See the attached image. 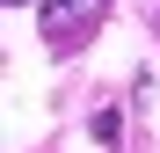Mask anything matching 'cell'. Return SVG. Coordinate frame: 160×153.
Returning a JSON list of instances; mask_svg holds the SVG:
<instances>
[{
  "label": "cell",
  "mask_w": 160,
  "mask_h": 153,
  "mask_svg": "<svg viewBox=\"0 0 160 153\" xmlns=\"http://www.w3.org/2000/svg\"><path fill=\"white\" fill-rule=\"evenodd\" d=\"M109 0H37V22L51 29V44H73L80 29H95V15Z\"/></svg>",
  "instance_id": "obj_1"
},
{
  "label": "cell",
  "mask_w": 160,
  "mask_h": 153,
  "mask_svg": "<svg viewBox=\"0 0 160 153\" xmlns=\"http://www.w3.org/2000/svg\"><path fill=\"white\" fill-rule=\"evenodd\" d=\"M117 131H124V117L117 110H95V146H117Z\"/></svg>",
  "instance_id": "obj_2"
}]
</instances>
